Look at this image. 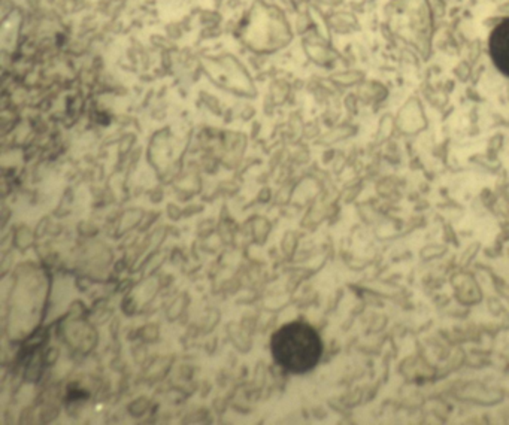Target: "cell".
<instances>
[{"label": "cell", "instance_id": "cell-1", "mask_svg": "<svg viewBox=\"0 0 509 425\" xmlns=\"http://www.w3.org/2000/svg\"><path fill=\"white\" fill-rule=\"evenodd\" d=\"M275 361L293 373L312 370L323 354V343L317 331L305 323H290L272 336Z\"/></svg>", "mask_w": 509, "mask_h": 425}, {"label": "cell", "instance_id": "cell-2", "mask_svg": "<svg viewBox=\"0 0 509 425\" xmlns=\"http://www.w3.org/2000/svg\"><path fill=\"white\" fill-rule=\"evenodd\" d=\"M488 49L496 68L509 78V17L496 24L491 30Z\"/></svg>", "mask_w": 509, "mask_h": 425}]
</instances>
